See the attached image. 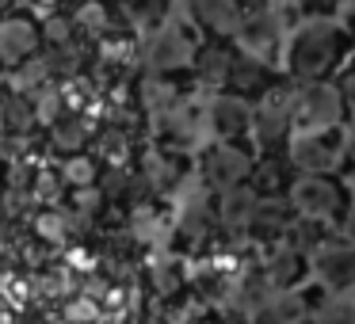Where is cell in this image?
I'll list each match as a JSON object with an SVG mask.
<instances>
[{"label":"cell","mask_w":355,"mask_h":324,"mask_svg":"<svg viewBox=\"0 0 355 324\" xmlns=\"http://www.w3.org/2000/svg\"><path fill=\"white\" fill-rule=\"evenodd\" d=\"M302 24L294 27L291 46H286V73L291 84H329L340 77L355 54V42L340 27L336 8H298Z\"/></svg>","instance_id":"6da1fadb"},{"label":"cell","mask_w":355,"mask_h":324,"mask_svg":"<svg viewBox=\"0 0 355 324\" xmlns=\"http://www.w3.org/2000/svg\"><path fill=\"white\" fill-rule=\"evenodd\" d=\"M294 115H298V84H291V80L283 77L252 107L248 145H252L256 153H283L286 141L294 138Z\"/></svg>","instance_id":"7a4b0ae2"},{"label":"cell","mask_w":355,"mask_h":324,"mask_svg":"<svg viewBox=\"0 0 355 324\" xmlns=\"http://www.w3.org/2000/svg\"><path fill=\"white\" fill-rule=\"evenodd\" d=\"M352 183L344 176H298L286 195L294 217H317V222L336 225L344 217L347 202H352Z\"/></svg>","instance_id":"3957f363"},{"label":"cell","mask_w":355,"mask_h":324,"mask_svg":"<svg viewBox=\"0 0 355 324\" xmlns=\"http://www.w3.org/2000/svg\"><path fill=\"white\" fill-rule=\"evenodd\" d=\"M344 134L340 130H321V134H294L286 141V161L294 176H340V156H344Z\"/></svg>","instance_id":"277c9868"},{"label":"cell","mask_w":355,"mask_h":324,"mask_svg":"<svg viewBox=\"0 0 355 324\" xmlns=\"http://www.w3.org/2000/svg\"><path fill=\"white\" fill-rule=\"evenodd\" d=\"M256 149L248 141H210L199 153V179L210 191H230V187L245 183L252 172Z\"/></svg>","instance_id":"5b68a950"},{"label":"cell","mask_w":355,"mask_h":324,"mask_svg":"<svg viewBox=\"0 0 355 324\" xmlns=\"http://www.w3.org/2000/svg\"><path fill=\"white\" fill-rule=\"evenodd\" d=\"M347 103L340 96L336 80L329 84H298V115H294V134H321L347 126Z\"/></svg>","instance_id":"8992f818"},{"label":"cell","mask_w":355,"mask_h":324,"mask_svg":"<svg viewBox=\"0 0 355 324\" xmlns=\"http://www.w3.org/2000/svg\"><path fill=\"white\" fill-rule=\"evenodd\" d=\"M199 46H202V39H199V31H195V24L191 27L187 24H161L157 35L149 39V46H146V62L157 77H172V73L191 65V57Z\"/></svg>","instance_id":"52a82bcc"},{"label":"cell","mask_w":355,"mask_h":324,"mask_svg":"<svg viewBox=\"0 0 355 324\" xmlns=\"http://www.w3.org/2000/svg\"><path fill=\"white\" fill-rule=\"evenodd\" d=\"M35 54H42L39 19L24 8H8L0 16V65H4V69H19V65L31 62Z\"/></svg>","instance_id":"ba28073f"},{"label":"cell","mask_w":355,"mask_h":324,"mask_svg":"<svg viewBox=\"0 0 355 324\" xmlns=\"http://www.w3.org/2000/svg\"><path fill=\"white\" fill-rule=\"evenodd\" d=\"M283 31H286V24L279 8H248L245 27L237 35V46H241V54L271 65V57L279 54V42H283Z\"/></svg>","instance_id":"9c48e42d"},{"label":"cell","mask_w":355,"mask_h":324,"mask_svg":"<svg viewBox=\"0 0 355 324\" xmlns=\"http://www.w3.org/2000/svg\"><path fill=\"white\" fill-rule=\"evenodd\" d=\"M309 271H313L317 286L324 294H352L355 290V248L344 240H329L317 255H309Z\"/></svg>","instance_id":"30bf717a"},{"label":"cell","mask_w":355,"mask_h":324,"mask_svg":"<svg viewBox=\"0 0 355 324\" xmlns=\"http://www.w3.org/2000/svg\"><path fill=\"white\" fill-rule=\"evenodd\" d=\"M283 80V73L275 69V65H268V62H256V57H248V54H241L237 50V62H233V69H230V80H225V92L230 96H237V100H245V103H260L263 96L271 92V88Z\"/></svg>","instance_id":"8fae6325"},{"label":"cell","mask_w":355,"mask_h":324,"mask_svg":"<svg viewBox=\"0 0 355 324\" xmlns=\"http://www.w3.org/2000/svg\"><path fill=\"white\" fill-rule=\"evenodd\" d=\"M195 31H202L214 42H237L241 27H245V8L233 0H195L191 8Z\"/></svg>","instance_id":"7c38bea8"},{"label":"cell","mask_w":355,"mask_h":324,"mask_svg":"<svg viewBox=\"0 0 355 324\" xmlns=\"http://www.w3.org/2000/svg\"><path fill=\"white\" fill-rule=\"evenodd\" d=\"M294 168L286 161V153H256L252 172H248L245 183L256 191V199H286L294 187Z\"/></svg>","instance_id":"4fadbf2b"},{"label":"cell","mask_w":355,"mask_h":324,"mask_svg":"<svg viewBox=\"0 0 355 324\" xmlns=\"http://www.w3.org/2000/svg\"><path fill=\"white\" fill-rule=\"evenodd\" d=\"M233 62H237V46H233V42L202 39V46L195 50V57H191V73H195V80H199L202 88H210V92L222 96Z\"/></svg>","instance_id":"5bb4252c"},{"label":"cell","mask_w":355,"mask_h":324,"mask_svg":"<svg viewBox=\"0 0 355 324\" xmlns=\"http://www.w3.org/2000/svg\"><path fill=\"white\" fill-rule=\"evenodd\" d=\"M207 123H210V130H214L218 141H248V134H252V103L222 92V96L210 100Z\"/></svg>","instance_id":"9a60e30c"},{"label":"cell","mask_w":355,"mask_h":324,"mask_svg":"<svg viewBox=\"0 0 355 324\" xmlns=\"http://www.w3.org/2000/svg\"><path fill=\"white\" fill-rule=\"evenodd\" d=\"M256 202L260 199H256V191L248 183H237V187H230V191H218L214 199H210V210H214L218 229H222L225 237H245Z\"/></svg>","instance_id":"2e32d148"},{"label":"cell","mask_w":355,"mask_h":324,"mask_svg":"<svg viewBox=\"0 0 355 324\" xmlns=\"http://www.w3.org/2000/svg\"><path fill=\"white\" fill-rule=\"evenodd\" d=\"M294 222V210L286 199H260L252 210V217H248V229L245 237L256 240V244H283L286 240V229H291Z\"/></svg>","instance_id":"e0dca14e"},{"label":"cell","mask_w":355,"mask_h":324,"mask_svg":"<svg viewBox=\"0 0 355 324\" xmlns=\"http://www.w3.org/2000/svg\"><path fill=\"white\" fill-rule=\"evenodd\" d=\"M306 275H309V260L298 255L294 248L275 244L268 252V263H263V286H268L271 294H294Z\"/></svg>","instance_id":"ac0fdd59"},{"label":"cell","mask_w":355,"mask_h":324,"mask_svg":"<svg viewBox=\"0 0 355 324\" xmlns=\"http://www.w3.org/2000/svg\"><path fill=\"white\" fill-rule=\"evenodd\" d=\"M329 240H336V225L332 222H317V217H294L291 229H286V248H294L298 255H317Z\"/></svg>","instance_id":"d6986e66"},{"label":"cell","mask_w":355,"mask_h":324,"mask_svg":"<svg viewBox=\"0 0 355 324\" xmlns=\"http://www.w3.org/2000/svg\"><path fill=\"white\" fill-rule=\"evenodd\" d=\"M306 301L302 294H268L260 301V321L263 324H302L306 321Z\"/></svg>","instance_id":"ffe728a7"},{"label":"cell","mask_w":355,"mask_h":324,"mask_svg":"<svg viewBox=\"0 0 355 324\" xmlns=\"http://www.w3.org/2000/svg\"><path fill=\"white\" fill-rule=\"evenodd\" d=\"M214 229H218V222H214V210H210V202H199V206H191V210L184 214V222H180L176 244H180V248H199Z\"/></svg>","instance_id":"44dd1931"},{"label":"cell","mask_w":355,"mask_h":324,"mask_svg":"<svg viewBox=\"0 0 355 324\" xmlns=\"http://www.w3.org/2000/svg\"><path fill=\"white\" fill-rule=\"evenodd\" d=\"M35 123H39V118H35V107H31L27 96H19V92L0 96V130L4 134H24V130H31Z\"/></svg>","instance_id":"7402d4cb"},{"label":"cell","mask_w":355,"mask_h":324,"mask_svg":"<svg viewBox=\"0 0 355 324\" xmlns=\"http://www.w3.org/2000/svg\"><path fill=\"white\" fill-rule=\"evenodd\" d=\"M141 92H146V96H141V100H146V107L149 111H161V115H168V107H176V103H180V92H176V88H172V80L168 77H149L146 80V84H141Z\"/></svg>","instance_id":"603a6c76"},{"label":"cell","mask_w":355,"mask_h":324,"mask_svg":"<svg viewBox=\"0 0 355 324\" xmlns=\"http://www.w3.org/2000/svg\"><path fill=\"white\" fill-rule=\"evenodd\" d=\"M16 80H19V84H35V88L46 84V80H50V62H46V54H35L31 62L19 65V69H16Z\"/></svg>","instance_id":"cb8c5ba5"},{"label":"cell","mask_w":355,"mask_h":324,"mask_svg":"<svg viewBox=\"0 0 355 324\" xmlns=\"http://www.w3.org/2000/svg\"><path fill=\"white\" fill-rule=\"evenodd\" d=\"M340 176L355 179V130L344 134V156H340Z\"/></svg>","instance_id":"d4e9b609"},{"label":"cell","mask_w":355,"mask_h":324,"mask_svg":"<svg viewBox=\"0 0 355 324\" xmlns=\"http://www.w3.org/2000/svg\"><path fill=\"white\" fill-rule=\"evenodd\" d=\"M336 237L344 240V244H352V248H355V199L347 202L344 217H340V222H336Z\"/></svg>","instance_id":"484cf974"},{"label":"cell","mask_w":355,"mask_h":324,"mask_svg":"<svg viewBox=\"0 0 355 324\" xmlns=\"http://www.w3.org/2000/svg\"><path fill=\"white\" fill-rule=\"evenodd\" d=\"M54 138L62 141L65 149H77L80 141H85V130H80L77 123H73V126H58V130H54Z\"/></svg>","instance_id":"4316f807"},{"label":"cell","mask_w":355,"mask_h":324,"mask_svg":"<svg viewBox=\"0 0 355 324\" xmlns=\"http://www.w3.org/2000/svg\"><path fill=\"white\" fill-rule=\"evenodd\" d=\"M336 19H340V27L347 31V39L355 42V4H344V8H336Z\"/></svg>","instance_id":"83f0119b"},{"label":"cell","mask_w":355,"mask_h":324,"mask_svg":"<svg viewBox=\"0 0 355 324\" xmlns=\"http://www.w3.org/2000/svg\"><path fill=\"white\" fill-rule=\"evenodd\" d=\"M4 12H8V8H0V16H4Z\"/></svg>","instance_id":"f1b7e54d"}]
</instances>
